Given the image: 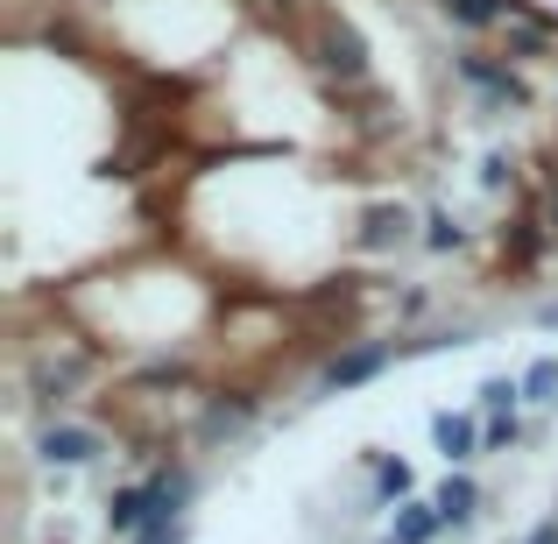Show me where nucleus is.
<instances>
[{"label": "nucleus", "instance_id": "nucleus-11", "mask_svg": "<svg viewBox=\"0 0 558 544\" xmlns=\"http://www.w3.org/2000/svg\"><path fill=\"white\" fill-rule=\"evenodd\" d=\"M432 503H438V517H446L452 531H460V523H474V509H481V488H474L466 474H446V488H438Z\"/></svg>", "mask_w": 558, "mask_h": 544}, {"label": "nucleus", "instance_id": "nucleus-18", "mask_svg": "<svg viewBox=\"0 0 558 544\" xmlns=\"http://www.w3.org/2000/svg\"><path fill=\"white\" fill-rule=\"evenodd\" d=\"M403 227H410L403 213H375V219H368V233H361V241H368V247H389V241H403Z\"/></svg>", "mask_w": 558, "mask_h": 544}, {"label": "nucleus", "instance_id": "nucleus-5", "mask_svg": "<svg viewBox=\"0 0 558 544\" xmlns=\"http://www.w3.org/2000/svg\"><path fill=\"white\" fill-rule=\"evenodd\" d=\"M381 367H389V347H381V340H361V347H340V354L318 367V382H326V389H361V382L381 375Z\"/></svg>", "mask_w": 558, "mask_h": 544}, {"label": "nucleus", "instance_id": "nucleus-12", "mask_svg": "<svg viewBox=\"0 0 558 544\" xmlns=\"http://www.w3.org/2000/svg\"><path fill=\"white\" fill-rule=\"evenodd\" d=\"M502 28H509V57H545V50H551V22H531L523 8L509 14Z\"/></svg>", "mask_w": 558, "mask_h": 544}, {"label": "nucleus", "instance_id": "nucleus-21", "mask_svg": "<svg viewBox=\"0 0 558 544\" xmlns=\"http://www.w3.org/2000/svg\"><path fill=\"white\" fill-rule=\"evenodd\" d=\"M531 544H558V523H545V531H537V537H531Z\"/></svg>", "mask_w": 558, "mask_h": 544}, {"label": "nucleus", "instance_id": "nucleus-13", "mask_svg": "<svg viewBox=\"0 0 558 544\" xmlns=\"http://www.w3.org/2000/svg\"><path fill=\"white\" fill-rule=\"evenodd\" d=\"M375 503H410V467L381 452L375 460Z\"/></svg>", "mask_w": 558, "mask_h": 544}, {"label": "nucleus", "instance_id": "nucleus-4", "mask_svg": "<svg viewBox=\"0 0 558 544\" xmlns=\"http://www.w3.org/2000/svg\"><path fill=\"white\" fill-rule=\"evenodd\" d=\"M460 78L474 85V93H488L495 107H531V85H523L509 64H495V57H460Z\"/></svg>", "mask_w": 558, "mask_h": 544}, {"label": "nucleus", "instance_id": "nucleus-23", "mask_svg": "<svg viewBox=\"0 0 558 544\" xmlns=\"http://www.w3.org/2000/svg\"><path fill=\"white\" fill-rule=\"evenodd\" d=\"M381 544H396V537H381Z\"/></svg>", "mask_w": 558, "mask_h": 544}, {"label": "nucleus", "instance_id": "nucleus-16", "mask_svg": "<svg viewBox=\"0 0 558 544\" xmlns=\"http://www.w3.org/2000/svg\"><path fill=\"white\" fill-rule=\"evenodd\" d=\"M481 403H488V410H517V403H523V382L488 375V382H481Z\"/></svg>", "mask_w": 558, "mask_h": 544}, {"label": "nucleus", "instance_id": "nucleus-8", "mask_svg": "<svg viewBox=\"0 0 558 544\" xmlns=\"http://www.w3.org/2000/svg\"><path fill=\"white\" fill-rule=\"evenodd\" d=\"M107 531H113V537H128V544L149 531V488H142V481H135V488H121V495L107 503Z\"/></svg>", "mask_w": 558, "mask_h": 544}, {"label": "nucleus", "instance_id": "nucleus-7", "mask_svg": "<svg viewBox=\"0 0 558 544\" xmlns=\"http://www.w3.org/2000/svg\"><path fill=\"white\" fill-rule=\"evenodd\" d=\"M432 438L438 452H446V467H466L481 452V424L466 418V410H446V418H432Z\"/></svg>", "mask_w": 558, "mask_h": 544}, {"label": "nucleus", "instance_id": "nucleus-3", "mask_svg": "<svg viewBox=\"0 0 558 544\" xmlns=\"http://www.w3.org/2000/svg\"><path fill=\"white\" fill-rule=\"evenodd\" d=\"M318 64H326L332 78L354 85V78H368V43H361L347 22H326V28H318Z\"/></svg>", "mask_w": 558, "mask_h": 544}, {"label": "nucleus", "instance_id": "nucleus-15", "mask_svg": "<svg viewBox=\"0 0 558 544\" xmlns=\"http://www.w3.org/2000/svg\"><path fill=\"white\" fill-rule=\"evenodd\" d=\"M523 403H558V361H537L523 375Z\"/></svg>", "mask_w": 558, "mask_h": 544}, {"label": "nucleus", "instance_id": "nucleus-2", "mask_svg": "<svg viewBox=\"0 0 558 544\" xmlns=\"http://www.w3.org/2000/svg\"><path fill=\"white\" fill-rule=\"evenodd\" d=\"M99 452H107V438H99L93 424H43L36 432V460L43 467H93Z\"/></svg>", "mask_w": 558, "mask_h": 544}, {"label": "nucleus", "instance_id": "nucleus-9", "mask_svg": "<svg viewBox=\"0 0 558 544\" xmlns=\"http://www.w3.org/2000/svg\"><path fill=\"white\" fill-rule=\"evenodd\" d=\"M517 8H523V0H438V14L460 22V28H502Z\"/></svg>", "mask_w": 558, "mask_h": 544}, {"label": "nucleus", "instance_id": "nucleus-19", "mask_svg": "<svg viewBox=\"0 0 558 544\" xmlns=\"http://www.w3.org/2000/svg\"><path fill=\"white\" fill-rule=\"evenodd\" d=\"M135 544H184V523H149Z\"/></svg>", "mask_w": 558, "mask_h": 544}, {"label": "nucleus", "instance_id": "nucleus-6", "mask_svg": "<svg viewBox=\"0 0 558 544\" xmlns=\"http://www.w3.org/2000/svg\"><path fill=\"white\" fill-rule=\"evenodd\" d=\"M142 488H149V523H184V503H191V474L184 467H156Z\"/></svg>", "mask_w": 558, "mask_h": 544}, {"label": "nucleus", "instance_id": "nucleus-22", "mask_svg": "<svg viewBox=\"0 0 558 544\" xmlns=\"http://www.w3.org/2000/svg\"><path fill=\"white\" fill-rule=\"evenodd\" d=\"M545 326H558V304H545Z\"/></svg>", "mask_w": 558, "mask_h": 544}, {"label": "nucleus", "instance_id": "nucleus-10", "mask_svg": "<svg viewBox=\"0 0 558 544\" xmlns=\"http://www.w3.org/2000/svg\"><path fill=\"white\" fill-rule=\"evenodd\" d=\"M438 531H446L438 503H396V523H389V537H396V544H432Z\"/></svg>", "mask_w": 558, "mask_h": 544}, {"label": "nucleus", "instance_id": "nucleus-14", "mask_svg": "<svg viewBox=\"0 0 558 544\" xmlns=\"http://www.w3.org/2000/svg\"><path fill=\"white\" fill-rule=\"evenodd\" d=\"M517 438H523L517 410H488V424H481V446H488V452H502V446H517Z\"/></svg>", "mask_w": 558, "mask_h": 544}, {"label": "nucleus", "instance_id": "nucleus-1", "mask_svg": "<svg viewBox=\"0 0 558 544\" xmlns=\"http://www.w3.org/2000/svg\"><path fill=\"white\" fill-rule=\"evenodd\" d=\"M93 347L78 340H57V347H36L28 354V389H36V403H64V396H78L85 382H93Z\"/></svg>", "mask_w": 558, "mask_h": 544}, {"label": "nucleus", "instance_id": "nucleus-20", "mask_svg": "<svg viewBox=\"0 0 558 544\" xmlns=\"http://www.w3.org/2000/svg\"><path fill=\"white\" fill-rule=\"evenodd\" d=\"M545 219H551V241H558V184H551V205H545Z\"/></svg>", "mask_w": 558, "mask_h": 544}, {"label": "nucleus", "instance_id": "nucleus-17", "mask_svg": "<svg viewBox=\"0 0 558 544\" xmlns=\"http://www.w3.org/2000/svg\"><path fill=\"white\" fill-rule=\"evenodd\" d=\"M424 241L446 255V247H460V241H466V233H460V219H452V213H432V219H424Z\"/></svg>", "mask_w": 558, "mask_h": 544}]
</instances>
